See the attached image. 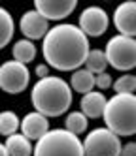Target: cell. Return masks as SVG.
<instances>
[{
    "label": "cell",
    "instance_id": "obj_1",
    "mask_svg": "<svg viewBox=\"0 0 136 156\" xmlns=\"http://www.w3.org/2000/svg\"><path fill=\"white\" fill-rule=\"evenodd\" d=\"M89 51V38L77 25L70 23H59L49 28L42 45L45 64L59 72H76L83 68Z\"/></svg>",
    "mask_w": 136,
    "mask_h": 156
},
{
    "label": "cell",
    "instance_id": "obj_2",
    "mask_svg": "<svg viewBox=\"0 0 136 156\" xmlns=\"http://www.w3.org/2000/svg\"><path fill=\"white\" fill-rule=\"evenodd\" d=\"M30 102L34 111L43 117H61L72 105V88L62 77L49 75L38 79L30 90Z\"/></svg>",
    "mask_w": 136,
    "mask_h": 156
},
{
    "label": "cell",
    "instance_id": "obj_3",
    "mask_svg": "<svg viewBox=\"0 0 136 156\" xmlns=\"http://www.w3.org/2000/svg\"><path fill=\"white\" fill-rule=\"evenodd\" d=\"M106 128L119 137L136 133V94H113L102 115Z\"/></svg>",
    "mask_w": 136,
    "mask_h": 156
},
{
    "label": "cell",
    "instance_id": "obj_4",
    "mask_svg": "<svg viewBox=\"0 0 136 156\" xmlns=\"http://www.w3.org/2000/svg\"><path fill=\"white\" fill-rule=\"evenodd\" d=\"M32 156H85L83 141L64 128H53L36 141Z\"/></svg>",
    "mask_w": 136,
    "mask_h": 156
},
{
    "label": "cell",
    "instance_id": "obj_5",
    "mask_svg": "<svg viewBox=\"0 0 136 156\" xmlns=\"http://www.w3.org/2000/svg\"><path fill=\"white\" fill-rule=\"evenodd\" d=\"M106 58L108 66L119 72H129L136 68V38L129 36H113L106 43Z\"/></svg>",
    "mask_w": 136,
    "mask_h": 156
},
{
    "label": "cell",
    "instance_id": "obj_6",
    "mask_svg": "<svg viewBox=\"0 0 136 156\" xmlns=\"http://www.w3.org/2000/svg\"><path fill=\"white\" fill-rule=\"evenodd\" d=\"M121 139L111 130L95 128L91 130L83 139L85 156H119L121 154Z\"/></svg>",
    "mask_w": 136,
    "mask_h": 156
},
{
    "label": "cell",
    "instance_id": "obj_7",
    "mask_svg": "<svg viewBox=\"0 0 136 156\" xmlns=\"http://www.w3.org/2000/svg\"><path fill=\"white\" fill-rule=\"evenodd\" d=\"M30 83V72L17 60H6L0 64V88L8 94L23 92Z\"/></svg>",
    "mask_w": 136,
    "mask_h": 156
},
{
    "label": "cell",
    "instance_id": "obj_8",
    "mask_svg": "<svg viewBox=\"0 0 136 156\" xmlns=\"http://www.w3.org/2000/svg\"><path fill=\"white\" fill-rule=\"evenodd\" d=\"M77 27H79V30H81L87 38L89 36L98 38V36H102L108 30L110 17L106 13V9H102L98 6H89V8H85L81 12V15H79Z\"/></svg>",
    "mask_w": 136,
    "mask_h": 156
},
{
    "label": "cell",
    "instance_id": "obj_9",
    "mask_svg": "<svg viewBox=\"0 0 136 156\" xmlns=\"http://www.w3.org/2000/svg\"><path fill=\"white\" fill-rule=\"evenodd\" d=\"M19 28L23 32V36L27 40H30V41L43 40L45 34L49 32V21L43 15H40L36 9H28V12H25L21 15Z\"/></svg>",
    "mask_w": 136,
    "mask_h": 156
},
{
    "label": "cell",
    "instance_id": "obj_10",
    "mask_svg": "<svg viewBox=\"0 0 136 156\" xmlns=\"http://www.w3.org/2000/svg\"><path fill=\"white\" fill-rule=\"evenodd\" d=\"M76 0H36L34 9L47 21H62L76 9Z\"/></svg>",
    "mask_w": 136,
    "mask_h": 156
},
{
    "label": "cell",
    "instance_id": "obj_11",
    "mask_svg": "<svg viewBox=\"0 0 136 156\" xmlns=\"http://www.w3.org/2000/svg\"><path fill=\"white\" fill-rule=\"evenodd\" d=\"M113 27L121 36L136 38V2L129 0L115 8L113 12Z\"/></svg>",
    "mask_w": 136,
    "mask_h": 156
},
{
    "label": "cell",
    "instance_id": "obj_12",
    "mask_svg": "<svg viewBox=\"0 0 136 156\" xmlns=\"http://www.w3.org/2000/svg\"><path fill=\"white\" fill-rule=\"evenodd\" d=\"M19 130L27 139L38 141L49 132V119L43 117L42 113H38V111H30V113H27L23 117Z\"/></svg>",
    "mask_w": 136,
    "mask_h": 156
},
{
    "label": "cell",
    "instance_id": "obj_13",
    "mask_svg": "<svg viewBox=\"0 0 136 156\" xmlns=\"http://www.w3.org/2000/svg\"><path fill=\"white\" fill-rule=\"evenodd\" d=\"M106 104H108V98L102 94L100 90H91V92L81 96L79 107H81V113L87 119H98V117L104 115Z\"/></svg>",
    "mask_w": 136,
    "mask_h": 156
},
{
    "label": "cell",
    "instance_id": "obj_14",
    "mask_svg": "<svg viewBox=\"0 0 136 156\" xmlns=\"http://www.w3.org/2000/svg\"><path fill=\"white\" fill-rule=\"evenodd\" d=\"M6 151L9 156H32L34 147L32 141L27 139L23 133H13V136L6 137Z\"/></svg>",
    "mask_w": 136,
    "mask_h": 156
},
{
    "label": "cell",
    "instance_id": "obj_15",
    "mask_svg": "<svg viewBox=\"0 0 136 156\" xmlns=\"http://www.w3.org/2000/svg\"><path fill=\"white\" fill-rule=\"evenodd\" d=\"M70 88H72V92H79L81 96L91 92L95 88V75L91 73L89 70H85V68H79L76 72H72Z\"/></svg>",
    "mask_w": 136,
    "mask_h": 156
},
{
    "label": "cell",
    "instance_id": "obj_16",
    "mask_svg": "<svg viewBox=\"0 0 136 156\" xmlns=\"http://www.w3.org/2000/svg\"><path fill=\"white\" fill-rule=\"evenodd\" d=\"M11 55H13V60L21 62V64H28L36 58V45H34V41L23 38L19 41L13 43V49H11Z\"/></svg>",
    "mask_w": 136,
    "mask_h": 156
},
{
    "label": "cell",
    "instance_id": "obj_17",
    "mask_svg": "<svg viewBox=\"0 0 136 156\" xmlns=\"http://www.w3.org/2000/svg\"><path fill=\"white\" fill-rule=\"evenodd\" d=\"M13 32H15V23H13V17L8 12L6 8L0 6V49H4L8 43L13 38Z\"/></svg>",
    "mask_w": 136,
    "mask_h": 156
},
{
    "label": "cell",
    "instance_id": "obj_18",
    "mask_svg": "<svg viewBox=\"0 0 136 156\" xmlns=\"http://www.w3.org/2000/svg\"><path fill=\"white\" fill-rule=\"evenodd\" d=\"M106 68H108L106 53L102 49H91L85 58V70H89L93 75H98V73H104Z\"/></svg>",
    "mask_w": 136,
    "mask_h": 156
},
{
    "label": "cell",
    "instance_id": "obj_19",
    "mask_svg": "<svg viewBox=\"0 0 136 156\" xmlns=\"http://www.w3.org/2000/svg\"><path fill=\"white\" fill-rule=\"evenodd\" d=\"M21 128V119L17 117V113L13 111H0V136L9 137L17 133V130Z\"/></svg>",
    "mask_w": 136,
    "mask_h": 156
},
{
    "label": "cell",
    "instance_id": "obj_20",
    "mask_svg": "<svg viewBox=\"0 0 136 156\" xmlns=\"http://www.w3.org/2000/svg\"><path fill=\"white\" fill-rule=\"evenodd\" d=\"M89 126V119L81 113V111H72L68 113L64 119V130H68L70 133L79 137V133H83Z\"/></svg>",
    "mask_w": 136,
    "mask_h": 156
},
{
    "label": "cell",
    "instance_id": "obj_21",
    "mask_svg": "<svg viewBox=\"0 0 136 156\" xmlns=\"http://www.w3.org/2000/svg\"><path fill=\"white\" fill-rule=\"evenodd\" d=\"M113 90L115 94H134L136 90V75L125 73L113 81Z\"/></svg>",
    "mask_w": 136,
    "mask_h": 156
},
{
    "label": "cell",
    "instance_id": "obj_22",
    "mask_svg": "<svg viewBox=\"0 0 136 156\" xmlns=\"http://www.w3.org/2000/svg\"><path fill=\"white\" fill-rule=\"evenodd\" d=\"M111 85H113V81H111V75L108 72L95 75V87L98 88V90H106V88H110Z\"/></svg>",
    "mask_w": 136,
    "mask_h": 156
},
{
    "label": "cell",
    "instance_id": "obj_23",
    "mask_svg": "<svg viewBox=\"0 0 136 156\" xmlns=\"http://www.w3.org/2000/svg\"><path fill=\"white\" fill-rule=\"evenodd\" d=\"M119 156H136V141H129L121 147V154Z\"/></svg>",
    "mask_w": 136,
    "mask_h": 156
},
{
    "label": "cell",
    "instance_id": "obj_24",
    "mask_svg": "<svg viewBox=\"0 0 136 156\" xmlns=\"http://www.w3.org/2000/svg\"><path fill=\"white\" fill-rule=\"evenodd\" d=\"M36 75H38V79L49 77V66H47V64H38V66H36Z\"/></svg>",
    "mask_w": 136,
    "mask_h": 156
},
{
    "label": "cell",
    "instance_id": "obj_25",
    "mask_svg": "<svg viewBox=\"0 0 136 156\" xmlns=\"http://www.w3.org/2000/svg\"><path fill=\"white\" fill-rule=\"evenodd\" d=\"M0 156H9L8 151H6V145H4V143H0Z\"/></svg>",
    "mask_w": 136,
    "mask_h": 156
}]
</instances>
